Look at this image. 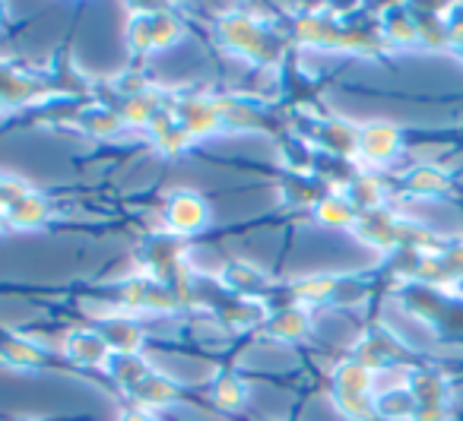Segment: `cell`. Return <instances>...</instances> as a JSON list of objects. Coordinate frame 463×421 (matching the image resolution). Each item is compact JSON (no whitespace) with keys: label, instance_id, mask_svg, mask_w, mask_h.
Masks as SVG:
<instances>
[{"label":"cell","instance_id":"obj_1","mask_svg":"<svg viewBox=\"0 0 463 421\" xmlns=\"http://www.w3.org/2000/svg\"><path fill=\"white\" fill-rule=\"evenodd\" d=\"M203 203H200L197 197H187V193H181V197H175L172 210H168V219H172L175 229L181 231H194L203 225Z\"/></svg>","mask_w":463,"mask_h":421},{"label":"cell","instance_id":"obj_2","mask_svg":"<svg viewBox=\"0 0 463 421\" xmlns=\"http://www.w3.org/2000/svg\"><path fill=\"white\" fill-rule=\"evenodd\" d=\"M42 216H45V203H42V200H35V197H29V193L14 203V222L35 225V222H42Z\"/></svg>","mask_w":463,"mask_h":421},{"label":"cell","instance_id":"obj_3","mask_svg":"<svg viewBox=\"0 0 463 421\" xmlns=\"http://www.w3.org/2000/svg\"><path fill=\"white\" fill-rule=\"evenodd\" d=\"M128 421H153V418H149V415H130Z\"/></svg>","mask_w":463,"mask_h":421}]
</instances>
